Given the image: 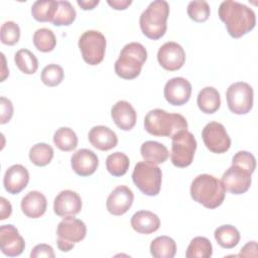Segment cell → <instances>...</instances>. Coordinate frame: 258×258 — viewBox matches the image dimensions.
I'll return each instance as SVG.
<instances>
[{"label": "cell", "mask_w": 258, "mask_h": 258, "mask_svg": "<svg viewBox=\"0 0 258 258\" xmlns=\"http://www.w3.org/2000/svg\"><path fill=\"white\" fill-rule=\"evenodd\" d=\"M157 60L164 70L174 72L183 67L185 62V51L177 42L167 41L159 47Z\"/></svg>", "instance_id": "13"}, {"label": "cell", "mask_w": 258, "mask_h": 258, "mask_svg": "<svg viewBox=\"0 0 258 258\" xmlns=\"http://www.w3.org/2000/svg\"><path fill=\"white\" fill-rule=\"evenodd\" d=\"M29 181V172L21 164H13L7 168L3 177V185L11 195L22 191Z\"/></svg>", "instance_id": "19"}, {"label": "cell", "mask_w": 258, "mask_h": 258, "mask_svg": "<svg viewBox=\"0 0 258 258\" xmlns=\"http://www.w3.org/2000/svg\"><path fill=\"white\" fill-rule=\"evenodd\" d=\"M132 180L142 194L154 197L160 191L162 171L157 165L150 164L146 161H139L134 166Z\"/></svg>", "instance_id": "6"}, {"label": "cell", "mask_w": 258, "mask_h": 258, "mask_svg": "<svg viewBox=\"0 0 258 258\" xmlns=\"http://www.w3.org/2000/svg\"><path fill=\"white\" fill-rule=\"evenodd\" d=\"M0 205H1V211H0V220H5L11 216L12 213V206L10 202L5 199L4 197L0 198Z\"/></svg>", "instance_id": "43"}, {"label": "cell", "mask_w": 258, "mask_h": 258, "mask_svg": "<svg viewBox=\"0 0 258 258\" xmlns=\"http://www.w3.org/2000/svg\"><path fill=\"white\" fill-rule=\"evenodd\" d=\"M111 117L121 130L129 131L136 124L137 113L129 102L121 100L116 102L111 108Z\"/></svg>", "instance_id": "20"}, {"label": "cell", "mask_w": 258, "mask_h": 258, "mask_svg": "<svg viewBox=\"0 0 258 258\" xmlns=\"http://www.w3.org/2000/svg\"><path fill=\"white\" fill-rule=\"evenodd\" d=\"M252 173L245 168L232 164L222 176V182L229 192L233 195H242L246 192L252 182Z\"/></svg>", "instance_id": "12"}, {"label": "cell", "mask_w": 258, "mask_h": 258, "mask_svg": "<svg viewBox=\"0 0 258 258\" xmlns=\"http://www.w3.org/2000/svg\"><path fill=\"white\" fill-rule=\"evenodd\" d=\"M134 201V195L127 185L116 186L107 198L106 207L110 214L122 216L128 212Z\"/></svg>", "instance_id": "16"}, {"label": "cell", "mask_w": 258, "mask_h": 258, "mask_svg": "<svg viewBox=\"0 0 258 258\" xmlns=\"http://www.w3.org/2000/svg\"><path fill=\"white\" fill-rule=\"evenodd\" d=\"M54 145L61 151H73L78 146V136L70 127H59L52 137Z\"/></svg>", "instance_id": "29"}, {"label": "cell", "mask_w": 258, "mask_h": 258, "mask_svg": "<svg viewBox=\"0 0 258 258\" xmlns=\"http://www.w3.org/2000/svg\"><path fill=\"white\" fill-rule=\"evenodd\" d=\"M147 59V50L139 42H130L123 46L115 61V73L125 80L137 78Z\"/></svg>", "instance_id": "5"}, {"label": "cell", "mask_w": 258, "mask_h": 258, "mask_svg": "<svg viewBox=\"0 0 258 258\" xmlns=\"http://www.w3.org/2000/svg\"><path fill=\"white\" fill-rule=\"evenodd\" d=\"M197 104L203 113L213 114L217 112L221 106L220 93L214 87H205L199 92Z\"/></svg>", "instance_id": "25"}, {"label": "cell", "mask_w": 258, "mask_h": 258, "mask_svg": "<svg viewBox=\"0 0 258 258\" xmlns=\"http://www.w3.org/2000/svg\"><path fill=\"white\" fill-rule=\"evenodd\" d=\"M217 243L225 249H232L240 242V232L232 225H222L214 232Z\"/></svg>", "instance_id": "28"}, {"label": "cell", "mask_w": 258, "mask_h": 258, "mask_svg": "<svg viewBox=\"0 0 258 258\" xmlns=\"http://www.w3.org/2000/svg\"><path fill=\"white\" fill-rule=\"evenodd\" d=\"M187 127V121L182 115L168 113L162 109L150 110L144 118V129L153 136L172 137Z\"/></svg>", "instance_id": "3"}, {"label": "cell", "mask_w": 258, "mask_h": 258, "mask_svg": "<svg viewBox=\"0 0 258 258\" xmlns=\"http://www.w3.org/2000/svg\"><path fill=\"white\" fill-rule=\"evenodd\" d=\"M258 252H257V243L255 241L248 242L244 247L241 249L240 253L238 256H243V257H257Z\"/></svg>", "instance_id": "42"}, {"label": "cell", "mask_w": 258, "mask_h": 258, "mask_svg": "<svg viewBox=\"0 0 258 258\" xmlns=\"http://www.w3.org/2000/svg\"><path fill=\"white\" fill-rule=\"evenodd\" d=\"M163 95L165 100L173 106H182L188 102L191 95L190 83L182 78L175 77L166 82Z\"/></svg>", "instance_id": "14"}, {"label": "cell", "mask_w": 258, "mask_h": 258, "mask_svg": "<svg viewBox=\"0 0 258 258\" xmlns=\"http://www.w3.org/2000/svg\"><path fill=\"white\" fill-rule=\"evenodd\" d=\"M229 110L236 115H245L253 107V88L245 82L231 84L226 92Z\"/></svg>", "instance_id": "10"}, {"label": "cell", "mask_w": 258, "mask_h": 258, "mask_svg": "<svg viewBox=\"0 0 258 258\" xmlns=\"http://www.w3.org/2000/svg\"><path fill=\"white\" fill-rule=\"evenodd\" d=\"M31 258H39V257H46V258H54L55 254L50 245L47 244H37L34 246L30 252Z\"/></svg>", "instance_id": "41"}, {"label": "cell", "mask_w": 258, "mask_h": 258, "mask_svg": "<svg viewBox=\"0 0 258 258\" xmlns=\"http://www.w3.org/2000/svg\"><path fill=\"white\" fill-rule=\"evenodd\" d=\"M213 254L211 241L203 236L195 237L185 251L186 258H210Z\"/></svg>", "instance_id": "30"}, {"label": "cell", "mask_w": 258, "mask_h": 258, "mask_svg": "<svg viewBox=\"0 0 258 258\" xmlns=\"http://www.w3.org/2000/svg\"><path fill=\"white\" fill-rule=\"evenodd\" d=\"M57 1L38 0L31 6V15L38 22H52L57 10Z\"/></svg>", "instance_id": "27"}, {"label": "cell", "mask_w": 258, "mask_h": 258, "mask_svg": "<svg viewBox=\"0 0 258 258\" xmlns=\"http://www.w3.org/2000/svg\"><path fill=\"white\" fill-rule=\"evenodd\" d=\"M33 44L37 50L41 52L52 51L56 45V38L54 33L49 28H39L33 34Z\"/></svg>", "instance_id": "34"}, {"label": "cell", "mask_w": 258, "mask_h": 258, "mask_svg": "<svg viewBox=\"0 0 258 258\" xmlns=\"http://www.w3.org/2000/svg\"><path fill=\"white\" fill-rule=\"evenodd\" d=\"M0 108H1L0 124H6L11 120V118L13 116L12 102L5 97H1L0 98Z\"/></svg>", "instance_id": "40"}, {"label": "cell", "mask_w": 258, "mask_h": 258, "mask_svg": "<svg viewBox=\"0 0 258 258\" xmlns=\"http://www.w3.org/2000/svg\"><path fill=\"white\" fill-rule=\"evenodd\" d=\"M106 37L98 30H87L79 38V48L82 57L90 66L99 64L105 56Z\"/></svg>", "instance_id": "9"}, {"label": "cell", "mask_w": 258, "mask_h": 258, "mask_svg": "<svg viewBox=\"0 0 258 258\" xmlns=\"http://www.w3.org/2000/svg\"><path fill=\"white\" fill-rule=\"evenodd\" d=\"M1 42L6 45H14L20 38V28L14 21H6L0 29Z\"/></svg>", "instance_id": "38"}, {"label": "cell", "mask_w": 258, "mask_h": 258, "mask_svg": "<svg viewBox=\"0 0 258 258\" xmlns=\"http://www.w3.org/2000/svg\"><path fill=\"white\" fill-rule=\"evenodd\" d=\"M107 3L116 10H125L128 8L131 4V0H107Z\"/></svg>", "instance_id": "44"}, {"label": "cell", "mask_w": 258, "mask_h": 258, "mask_svg": "<svg viewBox=\"0 0 258 258\" xmlns=\"http://www.w3.org/2000/svg\"><path fill=\"white\" fill-rule=\"evenodd\" d=\"M186 12L191 20L196 22H205L210 16L211 9L207 1H190L187 4Z\"/></svg>", "instance_id": "37"}, {"label": "cell", "mask_w": 258, "mask_h": 258, "mask_svg": "<svg viewBox=\"0 0 258 258\" xmlns=\"http://www.w3.org/2000/svg\"><path fill=\"white\" fill-rule=\"evenodd\" d=\"M47 207L46 198L38 190L28 191L21 200L22 213L30 219H37L44 215Z\"/></svg>", "instance_id": "21"}, {"label": "cell", "mask_w": 258, "mask_h": 258, "mask_svg": "<svg viewBox=\"0 0 258 258\" xmlns=\"http://www.w3.org/2000/svg\"><path fill=\"white\" fill-rule=\"evenodd\" d=\"M87 235V226L75 216L64 217L56 228V244L61 252L71 251L76 243L85 239Z\"/></svg>", "instance_id": "7"}, {"label": "cell", "mask_w": 258, "mask_h": 258, "mask_svg": "<svg viewBox=\"0 0 258 258\" xmlns=\"http://www.w3.org/2000/svg\"><path fill=\"white\" fill-rule=\"evenodd\" d=\"M64 77L63 70L56 63H49L41 71V81L47 87H55L59 85Z\"/></svg>", "instance_id": "36"}, {"label": "cell", "mask_w": 258, "mask_h": 258, "mask_svg": "<svg viewBox=\"0 0 258 258\" xmlns=\"http://www.w3.org/2000/svg\"><path fill=\"white\" fill-rule=\"evenodd\" d=\"M189 191L191 199L207 209L220 207L226 196V188L222 180L208 173L196 176L191 181Z\"/></svg>", "instance_id": "2"}, {"label": "cell", "mask_w": 258, "mask_h": 258, "mask_svg": "<svg viewBox=\"0 0 258 258\" xmlns=\"http://www.w3.org/2000/svg\"><path fill=\"white\" fill-rule=\"evenodd\" d=\"M202 138L206 147L213 153H225L231 147V138L226 128L216 121H211L204 127Z\"/></svg>", "instance_id": "11"}, {"label": "cell", "mask_w": 258, "mask_h": 258, "mask_svg": "<svg viewBox=\"0 0 258 258\" xmlns=\"http://www.w3.org/2000/svg\"><path fill=\"white\" fill-rule=\"evenodd\" d=\"M71 166L78 175L89 176L97 170L99 158L94 151L88 148H82L72 155Z\"/></svg>", "instance_id": "18"}, {"label": "cell", "mask_w": 258, "mask_h": 258, "mask_svg": "<svg viewBox=\"0 0 258 258\" xmlns=\"http://www.w3.org/2000/svg\"><path fill=\"white\" fill-rule=\"evenodd\" d=\"M14 61L17 68L25 75H33L38 69V60L36 56L26 48H21L16 51Z\"/></svg>", "instance_id": "33"}, {"label": "cell", "mask_w": 258, "mask_h": 258, "mask_svg": "<svg viewBox=\"0 0 258 258\" xmlns=\"http://www.w3.org/2000/svg\"><path fill=\"white\" fill-rule=\"evenodd\" d=\"M130 165L129 157L120 151L111 153L106 159V167L110 174L113 176H122L124 175Z\"/></svg>", "instance_id": "31"}, {"label": "cell", "mask_w": 258, "mask_h": 258, "mask_svg": "<svg viewBox=\"0 0 258 258\" xmlns=\"http://www.w3.org/2000/svg\"><path fill=\"white\" fill-rule=\"evenodd\" d=\"M130 224L137 233L149 235L159 229L160 220L156 214L150 211H138L131 217Z\"/></svg>", "instance_id": "23"}, {"label": "cell", "mask_w": 258, "mask_h": 258, "mask_svg": "<svg viewBox=\"0 0 258 258\" xmlns=\"http://www.w3.org/2000/svg\"><path fill=\"white\" fill-rule=\"evenodd\" d=\"M82 205V199L78 192L64 189L54 198L53 212L61 218L76 216L81 212Z\"/></svg>", "instance_id": "17"}, {"label": "cell", "mask_w": 258, "mask_h": 258, "mask_svg": "<svg viewBox=\"0 0 258 258\" xmlns=\"http://www.w3.org/2000/svg\"><path fill=\"white\" fill-rule=\"evenodd\" d=\"M140 153L144 161L153 165L165 162L169 156L167 147L164 144L153 140L143 142L140 147Z\"/></svg>", "instance_id": "24"}, {"label": "cell", "mask_w": 258, "mask_h": 258, "mask_svg": "<svg viewBox=\"0 0 258 258\" xmlns=\"http://www.w3.org/2000/svg\"><path fill=\"white\" fill-rule=\"evenodd\" d=\"M78 5L83 9V10H92L94 9L99 3V0H77Z\"/></svg>", "instance_id": "45"}, {"label": "cell", "mask_w": 258, "mask_h": 258, "mask_svg": "<svg viewBox=\"0 0 258 258\" xmlns=\"http://www.w3.org/2000/svg\"><path fill=\"white\" fill-rule=\"evenodd\" d=\"M169 4L164 0L152 1L139 17L142 33L152 40L161 38L167 29Z\"/></svg>", "instance_id": "4"}, {"label": "cell", "mask_w": 258, "mask_h": 258, "mask_svg": "<svg viewBox=\"0 0 258 258\" xmlns=\"http://www.w3.org/2000/svg\"><path fill=\"white\" fill-rule=\"evenodd\" d=\"M90 143L101 151H107L114 148L118 143L116 133L107 126L98 125L91 128L88 134Z\"/></svg>", "instance_id": "22"}, {"label": "cell", "mask_w": 258, "mask_h": 258, "mask_svg": "<svg viewBox=\"0 0 258 258\" xmlns=\"http://www.w3.org/2000/svg\"><path fill=\"white\" fill-rule=\"evenodd\" d=\"M197 140L191 132L181 130L171 137V163L176 167H187L191 164L197 150Z\"/></svg>", "instance_id": "8"}, {"label": "cell", "mask_w": 258, "mask_h": 258, "mask_svg": "<svg viewBox=\"0 0 258 258\" xmlns=\"http://www.w3.org/2000/svg\"><path fill=\"white\" fill-rule=\"evenodd\" d=\"M53 148L44 142L34 144L28 153L30 161L36 166H45L53 158Z\"/></svg>", "instance_id": "32"}, {"label": "cell", "mask_w": 258, "mask_h": 258, "mask_svg": "<svg viewBox=\"0 0 258 258\" xmlns=\"http://www.w3.org/2000/svg\"><path fill=\"white\" fill-rule=\"evenodd\" d=\"M149 250L154 258H173L176 253V244L168 236H158L151 241Z\"/></svg>", "instance_id": "26"}, {"label": "cell", "mask_w": 258, "mask_h": 258, "mask_svg": "<svg viewBox=\"0 0 258 258\" xmlns=\"http://www.w3.org/2000/svg\"><path fill=\"white\" fill-rule=\"evenodd\" d=\"M57 10L52 20V24L55 26H68L71 25L77 16V12L69 1H57Z\"/></svg>", "instance_id": "35"}, {"label": "cell", "mask_w": 258, "mask_h": 258, "mask_svg": "<svg viewBox=\"0 0 258 258\" xmlns=\"http://www.w3.org/2000/svg\"><path fill=\"white\" fill-rule=\"evenodd\" d=\"M1 56H2V61H3V69H5L6 64H5V57H4V54L1 53ZM8 75H9V72H8V71L3 72V73H2V77H1V82H3V81L5 80V78H6Z\"/></svg>", "instance_id": "46"}, {"label": "cell", "mask_w": 258, "mask_h": 258, "mask_svg": "<svg viewBox=\"0 0 258 258\" xmlns=\"http://www.w3.org/2000/svg\"><path fill=\"white\" fill-rule=\"evenodd\" d=\"M219 17L233 38L244 36L256 25V15L253 9L233 0H226L220 4Z\"/></svg>", "instance_id": "1"}, {"label": "cell", "mask_w": 258, "mask_h": 258, "mask_svg": "<svg viewBox=\"0 0 258 258\" xmlns=\"http://www.w3.org/2000/svg\"><path fill=\"white\" fill-rule=\"evenodd\" d=\"M0 249L9 257H16L22 254L25 249V242L15 226L8 224L0 227Z\"/></svg>", "instance_id": "15"}, {"label": "cell", "mask_w": 258, "mask_h": 258, "mask_svg": "<svg viewBox=\"0 0 258 258\" xmlns=\"http://www.w3.org/2000/svg\"><path fill=\"white\" fill-rule=\"evenodd\" d=\"M232 164L239 165L249 172L253 173L256 168V158L255 156L246 150H240L235 153L232 158Z\"/></svg>", "instance_id": "39"}]
</instances>
